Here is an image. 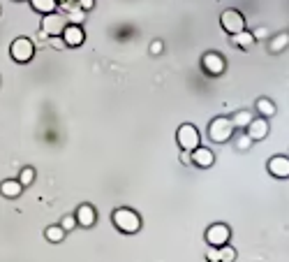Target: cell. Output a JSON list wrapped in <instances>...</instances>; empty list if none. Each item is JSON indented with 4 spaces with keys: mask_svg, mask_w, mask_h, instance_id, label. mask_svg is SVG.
Masks as SVG:
<instances>
[{
    "mask_svg": "<svg viewBox=\"0 0 289 262\" xmlns=\"http://www.w3.org/2000/svg\"><path fill=\"white\" fill-rule=\"evenodd\" d=\"M111 221H114V225L118 227L120 232H125V234H135V232L141 230L139 213L132 211V209H127V207L116 209V211L111 213Z\"/></svg>",
    "mask_w": 289,
    "mask_h": 262,
    "instance_id": "6da1fadb",
    "label": "cell"
},
{
    "mask_svg": "<svg viewBox=\"0 0 289 262\" xmlns=\"http://www.w3.org/2000/svg\"><path fill=\"white\" fill-rule=\"evenodd\" d=\"M234 130H236L234 123H231V118H227V116H218V118H213V121L208 123V137L215 144L229 141L231 137H234Z\"/></svg>",
    "mask_w": 289,
    "mask_h": 262,
    "instance_id": "7a4b0ae2",
    "label": "cell"
},
{
    "mask_svg": "<svg viewBox=\"0 0 289 262\" xmlns=\"http://www.w3.org/2000/svg\"><path fill=\"white\" fill-rule=\"evenodd\" d=\"M176 139H178V147L183 151H195L197 147H201V135L192 123H183L176 132Z\"/></svg>",
    "mask_w": 289,
    "mask_h": 262,
    "instance_id": "3957f363",
    "label": "cell"
},
{
    "mask_svg": "<svg viewBox=\"0 0 289 262\" xmlns=\"http://www.w3.org/2000/svg\"><path fill=\"white\" fill-rule=\"evenodd\" d=\"M10 54L16 63H28L33 56H35V44L28 40V37H16L10 46Z\"/></svg>",
    "mask_w": 289,
    "mask_h": 262,
    "instance_id": "277c9868",
    "label": "cell"
},
{
    "mask_svg": "<svg viewBox=\"0 0 289 262\" xmlns=\"http://www.w3.org/2000/svg\"><path fill=\"white\" fill-rule=\"evenodd\" d=\"M220 23H222V28L229 35H236V33L245 31V16L239 10H224L222 16H220Z\"/></svg>",
    "mask_w": 289,
    "mask_h": 262,
    "instance_id": "5b68a950",
    "label": "cell"
},
{
    "mask_svg": "<svg viewBox=\"0 0 289 262\" xmlns=\"http://www.w3.org/2000/svg\"><path fill=\"white\" fill-rule=\"evenodd\" d=\"M65 26H67V19H65L63 14H58V12L44 14V19H42V31H44L49 37H54V35H63Z\"/></svg>",
    "mask_w": 289,
    "mask_h": 262,
    "instance_id": "8992f818",
    "label": "cell"
},
{
    "mask_svg": "<svg viewBox=\"0 0 289 262\" xmlns=\"http://www.w3.org/2000/svg\"><path fill=\"white\" fill-rule=\"evenodd\" d=\"M229 237H231V230L229 225H224V223H215L206 230V242L208 246H222V244H229Z\"/></svg>",
    "mask_w": 289,
    "mask_h": 262,
    "instance_id": "52a82bcc",
    "label": "cell"
},
{
    "mask_svg": "<svg viewBox=\"0 0 289 262\" xmlns=\"http://www.w3.org/2000/svg\"><path fill=\"white\" fill-rule=\"evenodd\" d=\"M224 58L218 54V51H206L204 56H201V67H204V72H208L211 77H218L224 72Z\"/></svg>",
    "mask_w": 289,
    "mask_h": 262,
    "instance_id": "ba28073f",
    "label": "cell"
},
{
    "mask_svg": "<svg viewBox=\"0 0 289 262\" xmlns=\"http://www.w3.org/2000/svg\"><path fill=\"white\" fill-rule=\"evenodd\" d=\"M245 132L250 135V139H252V141L266 139V135H269V121H266L264 116H259V118H252V121H250V126L245 128Z\"/></svg>",
    "mask_w": 289,
    "mask_h": 262,
    "instance_id": "9c48e42d",
    "label": "cell"
},
{
    "mask_svg": "<svg viewBox=\"0 0 289 262\" xmlns=\"http://www.w3.org/2000/svg\"><path fill=\"white\" fill-rule=\"evenodd\" d=\"M266 167H269V172L273 174L275 179H289V158H284V156H273Z\"/></svg>",
    "mask_w": 289,
    "mask_h": 262,
    "instance_id": "30bf717a",
    "label": "cell"
},
{
    "mask_svg": "<svg viewBox=\"0 0 289 262\" xmlns=\"http://www.w3.org/2000/svg\"><path fill=\"white\" fill-rule=\"evenodd\" d=\"M60 37L65 40L67 46H81V44H84V40H86L84 31H81V26H76V23H67Z\"/></svg>",
    "mask_w": 289,
    "mask_h": 262,
    "instance_id": "8fae6325",
    "label": "cell"
},
{
    "mask_svg": "<svg viewBox=\"0 0 289 262\" xmlns=\"http://www.w3.org/2000/svg\"><path fill=\"white\" fill-rule=\"evenodd\" d=\"M190 158H192V165L201 167V170H206V167H211L215 162V156L211 149L206 147H197L195 151H190Z\"/></svg>",
    "mask_w": 289,
    "mask_h": 262,
    "instance_id": "7c38bea8",
    "label": "cell"
},
{
    "mask_svg": "<svg viewBox=\"0 0 289 262\" xmlns=\"http://www.w3.org/2000/svg\"><path fill=\"white\" fill-rule=\"evenodd\" d=\"M74 218H76V225H81V227H93V225H95V218H97V213H95V207H93V204H81V207L76 209Z\"/></svg>",
    "mask_w": 289,
    "mask_h": 262,
    "instance_id": "4fadbf2b",
    "label": "cell"
},
{
    "mask_svg": "<svg viewBox=\"0 0 289 262\" xmlns=\"http://www.w3.org/2000/svg\"><path fill=\"white\" fill-rule=\"evenodd\" d=\"M0 193L5 197H10V200H14V197H19L23 193V186L19 183V179H7V181L0 183Z\"/></svg>",
    "mask_w": 289,
    "mask_h": 262,
    "instance_id": "5bb4252c",
    "label": "cell"
},
{
    "mask_svg": "<svg viewBox=\"0 0 289 262\" xmlns=\"http://www.w3.org/2000/svg\"><path fill=\"white\" fill-rule=\"evenodd\" d=\"M231 42H234L239 49H250V46L254 44V35L252 33H248V31H241V33H236V35H231Z\"/></svg>",
    "mask_w": 289,
    "mask_h": 262,
    "instance_id": "9a60e30c",
    "label": "cell"
},
{
    "mask_svg": "<svg viewBox=\"0 0 289 262\" xmlns=\"http://www.w3.org/2000/svg\"><path fill=\"white\" fill-rule=\"evenodd\" d=\"M30 5H33L35 12H40V14H51V12H56L58 3L56 0H30Z\"/></svg>",
    "mask_w": 289,
    "mask_h": 262,
    "instance_id": "2e32d148",
    "label": "cell"
},
{
    "mask_svg": "<svg viewBox=\"0 0 289 262\" xmlns=\"http://www.w3.org/2000/svg\"><path fill=\"white\" fill-rule=\"evenodd\" d=\"M287 46H289V33H280V35H275L273 40H271L269 49H271V54H280V51L287 49Z\"/></svg>",
    "mask_w": 289,
    "mask_h": 262,
    "instance_id": "e0dca14e",
    "label": "cell"
},
{
    "mask_svg": "<svg viewBox=\"0 0 289 262\" xmlns=\"http://www.w3.org/2000/svg\"><path fill=\"white\" fill-rule=\"evenodd\" d=\"M44 237L49 239L51 244H60L63 239H65V230H63L60 225H49V227L44 230Z\"/></svg>",
    "mask_w": 289,
    "mask_h": 262,
    "instance_id": "ac0fdd59",
    "label": "cell"
},
{
    "mask_svg": "<svg viewBox=\"0 0 289 262\" xmlns=\"http://www.w3.org/2000/svg\"><path fill=\"white\" fill-rule=\"evenodd\" d=\"M257 111H259L264 118H271V116L275 114L273 100H269V98H259V100H257Z\"/></svg>",
    "mask_w": 289,
    "mask_h": 262,
    "instance_id": "d6986e66",
    "label": "cell"
},
{
    "mask_svg": "<svg viewBox=\"0 0 289 262\" xmlns=\"http://www.w3.org/2000/svg\"><path fill=\"white\" fill-rule=\"evenodd\" d=\"M250 121H252V114H250V111H239V114H234V118H231L234 128H239V130H245V128L250 126Z\"/></svg>",
    "mask_w": 289,
    "mask_h": 262,
    "instance_id": "ffe728a7",
    "label": "cell"
},
{
    "mask_svg": "<svg viewBox=\"0 0 289 262\" xmlns=\"http://www.w3.org/2000/svg\"><path fill=\"white\" fill-rule=\"evenodd\" d=\"M220 248V262H234L236 260V251L234 246H229V244H222Z\"/></svg>",
    "mask_w": 289,
    "mask_h": 262,
    "instance_id": "44dd1931",
    "label": "cell"
},
{
    "mask_svg": "<svg viewBox=\"0 0 289 262\" xmlns=\"http://www.w3.org/2000/svg\"><path fill=\"white\" fill-rule=\"evenodd\" d=\"M33 181H35V170H33V167H23V170H21V174H19V183L23 188H28Z\"/></svg>",
    "mask_w": 289,
    "mask_h": 262,
    "instance_id": "7402d4cb",
    "label": "cell"
},
{
    "mask_svg": "<svg viewBox=\"0 0 289 262\" xmlns=\"http://www.w3.org/2000/svg\"><path fill=\"white\" fill-rule=\"evenodd\" d=\"M250 147H252V139H250V135H248V132H241V135L236 137V149H239V151H248Z\"/></svg>",
    "mask_w": 289,
    "mask_h": 262,
    "instance_id": "603a6c76",
    "label": "cell"
},
{
    "mask_svg": "<svg viewBox=\"0 0 289 262\" xmlns=\"http://www.w3.org/2000/svg\"><path fill=\"white\" fill-rule=\"evenodd\" d=\"M206 260L208 262H220V248L218 246H208V251H206Z\"/></svg>",
    "mask_w": 289,
    "mask_h": 262,
    "instance_id": "cb8c5ba5",
    "label": "cell"
},
{
    "mask_svg": "<svg viewBox=\"0 0 289 262\" xmlns=\"http://www.w3.org/2000/svg\"><path fill=\"white\" fill-rule=\"evenodd\" d=\"M60 227H63L65 232L74 230V227H76V218L74 216H65V218H63V223H60Z\"/></svg>",
    "mask_w": 289,
    "mask_h": 262,
    "instance_id": "d4e9b609",
    "label": "cell"
},
{
    "mask_svg": "<svg viewBox=\"0 0 289 262\" xmlns=\"http://www.w3.org/2000/svg\"><path fill=\"white\" fill-rule=\"evenodd\" d=\"M49 44L54 46V49H65V40H63V37L60 35H54V37H49Z\"/></svg>",
    "mask_w": 289,
    "mask_h": 262,
    "instance_id": "484cf974",
    "label": "cell"
},
{
    "mask_svg": "<svg viewBox=\"0 0 289 262\" xmlns=\"http://www.w3.org/2000/svg\"><path fill=\"white\" fill-rule=\"evenodd\" d=\"M76 5H79L84 12H90L95 7V0H76Z\"/></svg>",
    "mask_w": 289,
    "mask_h": 262,
    "instance_id": "4316f807",
    "label": "cell"
},
{
    "mask_svg": "<svg viewBox=\"0 0 289 262\" xmlns=\"http://www.w3.org/2000/svg\"><path fill=\"white\" fill-rule=\"evenodd\" d=\"M162 49H165V46H162V42H160V40H155L153 44H150V54H153V56L162 54Z\"/></svg>",
    "mask_w": 289,
    "mask_h": 262,
    "instance_id": "83f0119b",
    "label": "cell"
},
{
    "mask_svg": "<svg viewBox=\"0 0 289 262\" xmlns=\"http://www.w3.org/2000/svg\"><path fill=\"white\" fill-rule=\"evenodd\" d=\"M252 35H254V40H261V37H269V31H266L264 26H259V28H257Z\"/></svg>",
    "mask_w": 289,
    "mask_h": 262,
    "instance_id": "f1b7e54d",
    "label": "cell"
},
{
    "mask_svg": "<svg viewBox=\"0 0 289 262\" xmlns=\"http://www.w3.org/2000/svg\"><path fill=\"white\" fill-rule=\"evenodd\" d=\"M180 162H183V165H192V158H190V151H183V153H180Z\"/></svg>",
    "mask_w": 289,
    "mask_h": 262,
    "instance_id": "f546056e",
    "label": "cell"
},
{
    "mask_svg": "<svg viewBox=\"0 0 289 262\" xmlns=\"http://www.w3.org/2000/svg\"><path fill=\"white\" fill-rule=\"evenodd\" d=\"M56 3L60 5V3H76V0H56Z\"/></svg>",
    "mask_w": 289,
    "mask_h": 262,
    "instance_id": "4dcf8cb0",
    "label": "cell"
}]
</instances>
